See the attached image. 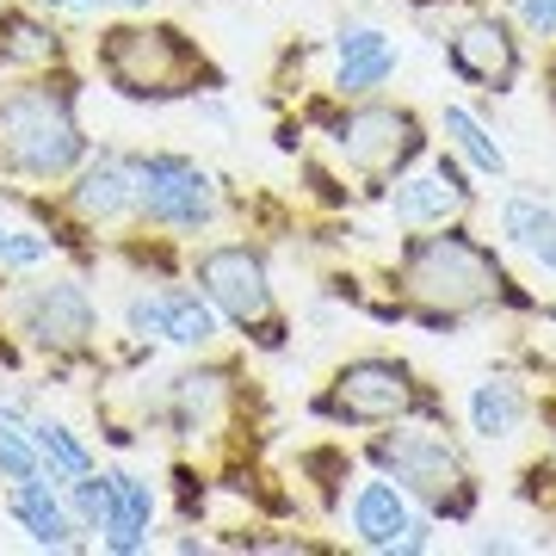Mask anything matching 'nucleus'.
I'll return each instance as SVG.
<instances>
[{"label":"nucleus","mask_w":556,"mask_h":556,"mask_svg":"<svg viewBox=\"0 0 556 556\" xmlns=\"http://www.w3.org/2000/svg\"><path fill=\"white\" fill-rule=\"evenodd\" d=\"M75 217L80 223H118V217H130L137 211V174L124 167V161H112V155H100L87 174H80V186H75Z\"/></svg>","instance_id":"14"},{"label":"nucleus","mask_w":556,"mask_h":556,"mask_svg":"<svg viewBox=\"0 0 556 556\" xmlns=\"http://www.w3.org/2000/svg\"><path fill=\"white\" fill-rule=\"evenodd\" d=\"M353 532L365 551H402L415 556L433 544V526L408 507V489H396V482H358L353 495Z\"/></svg>","instance_id":"8"},{"label":"nucleus","mask_w":556,"mask_h":556,"mask_svg":"<svg viewBox=\"0 0 556 556\" xmlns=\"http://www.w3.org/2000/svg\"><path fill=\"white\" fill-rule=\"evenodd\" d=\"M130 174H137V211L161 229H204L217 217L211 174L192 167L186 155H142L130 161Z\"/></svg>","instance_id":"5"},{"label":"nucleus","mask_w":556,"mask_h":556,"mask_svg":"<svg viewBox=\"0 0 556 556\" xmlns=\"http://www.w3.org/2000/svg\"><path fill=\"white\" fill-rule=\"evenodd\" d=\"M445 137H452V149H457L464 161H470L477 174H489V179L507 174V149H501V142L489 137V130H482V124L470 118L464 105H445Z\"/></svg>","instance_id":"20"},{"label":"nucleus","mask_w":556,"mask_h":556,"mask_svg":"<svg viewBox=\"0 0 556 556\" xmlns=\"http://www.w3.org/2000/svg\"><path fill=\"white\" fill-rule=\"evenodd\" d=\"M20 328L38 340V346H50V353H80L100 321H93L87 291L68 285V278H56V285H31L20 298Z\"/></svg>","instance_id":"9"},{"label":"nucleus","mask_w":556,"mask_h":556,"mask_svg":"<svg viewBox=\"0 0 556 556\" xmlns=\"http://www.w3.org/2000/svg\"><path fill=\"white\" fill-rule=\"evenodd\" d=\"M519 13H526L538 38H556V0H519Z\"/></svg>","instance_id":"25"},{"label":"nucleus","mask_w":556,"mask_h":556,"mask_svg":"<svg viewBox=\"0 0 556 556\" xmlns=\"http://www.w3.org/2000/svg\"><path fill=\"white\" fill-rule=\"evenodd\" d=\"M43 254H50L43 236H25V229H7L0 223V266H38Z\"/></svg>","instance_id":"24"},{"label":"nucleus","mask_w":556,"mask_h":556,"mask_svg":"<svg viewBox=\"0 0 556 556\" xmlns=\"http://www.w3.org/2000/svg\"><path fill=\"white\" fill-rule=\"evenodd\" d=\"M199 285L229 321H241V328H273V340H278L273 285H266L260 254H248V248H204L199 254Z\"/></svg>","instance_id":"7"},{"label":"nucleus","mask_w":556,"mask_h":556,"mask_svg":"<svg viewBox=\"0 0 556 556\" xmlns=\"http://www.w3.org/2000/svg\"><path fill=\"white\" fill-rule=\"evenodd\" d=\"M501 236L514 241L519 254H532L538 266L556 273V211H544L532 199H507L501 204Z\"/></svg>","instance_id":"18"},{"label":"nucleus","mask_w":556,"mask_h":556,"mask_svg":"<svg viewBox=\"0 0 556 556\" xmlns=\"http://www.w3.org/2000/svg\"><path fill=\"white\" fill-rule=\"evenodd\" d=\"M378 464L415 501H427V507H439V514H452V519L470 514V477H464V457L445 445V433L402 427V433L378 439Z\"/></svg>","instance_id":"4"},{"label":"nucleus","mask_w":556,"mask_h":556,"mask_svg":"<svg viewBox=\"0 0 556 556\" xmlns=\"http://www.w3.org/2000/svg\"><path fill=\"white\" fill-rule=\"evenodd\" d=\"M75 7H124V13H137V7H149V0H75Z\"/></svg>","instance_id":"26"},{"label":"nucleus","mask_w":556,"mask_h":556,"mask_svg":"<svg viewBox=\"0 0 556 556\" xmlns=\"http://www.w3.org/2000/svg\"><path fill=\"white\" fill-rule=\"evenodd\" d=\"M445 56L464 80H477V87H507L519 75V43L507 38V25L501 20H464L445 43Z\"/></svg>","instance_id":"11"},{"label":"nucleus","mask_w":556,"mask_h":556,"mask_svg":"<svg viewBox=\"0 0 556 556\" xmlns=\"http://www.w3.org/2000/svg\"><path fill=\"white\" fill-rule=\"evenodd\" d=\"M7 507H13V519H20L25 532H31V544H43V551H75V544H80V519L62 514V501L50 495L38 477L13 482Z\"/></svg>","instance_id":"15"},{"label":"nucleus","mask_w":556,"mask_h":556,"mask_svg":"<svg viewBox=\"0 0 556 556\" xmlns=\"http://www.w3.org/2000/svg\"><path fill=\"white\" fill-rule=\"evenodd\" d=\"M68 501H75L80 532H105V526H112V514H118V501H112V477H93V470L68 482Z\"/></svg>","instance_id":"22"},{"label":"nucleus","mask_w":556,"mask_h":556,"mask_svg":"<svg viewBox=\"0 0 556 556\" xmlns=\"http://www.w3.org/2000/svg\"><path fill=\"white\" fill-rule=\"evenodd\" d=\"M43 56H56L50 31H38V25H25V20L0 25V62H43Z\"/></svg>","instance_id":"23"},{"label":"nucleus","mask_w":556,"mask_h":556,"mask_svg":"<svg viewBox=\"0 0 556 556\" xmlns=\"http://www.w3.org/2000/svg\"><path fill=\"white\" fill-rule=\"evenodd\" d=\"M396 38H383L378 25H346L340 31V68H334V87L340 93H353V100H365V93H378L383 80L396 75Z\"/></svg>","instance_id":"12"},{"label":"nucleus","mask_w":556,"mask_h":556,"mask_svg":"<svg viewBox=\"0 0 556 556\" xmlns=\"http://www.w3.org/2000/svg\"><path fill=\"white\" fill-rule=\"evenodd\" d=\"M100 68L130 100H161L179 93V80L192 75V50L167 25H118L100 38Z\"/></svg>","instance_id":"3"},{"label":"nucleus","mask_w":556,"mask_h":556,"mask_svg":"<svg viewBox=\"0 0 556 556\" xmlns=\"http://www.w3.org/2000/svg\"><path fill=\"white\" fill-rule=\"evenodd\" d=\"M415 378L402 371L396 358H353L334 378V390L321 396V408L346 427H378V420H402L415 408Z\"/></svg>","instance_id":"6"},{"label":"nucleus","mask_w":556,"mask_h":556,"mask_svg":"<svg viewBox=\"0 0 556 556\" xmlns=\"http://www.w3.org/2000/svg\"><path fill=\"white\" fill-rule=\"evenodd\" d=\"M25 433H31V445H38V457L50 464V477L75 482V477H87V470H93V457H87V445H80V439L68 433V427H56V420H31Z\"/></svg>","instance_id":"21"},{"label":"nucleus","mask_w":556,"mask_h":556,"mask_svg":"<svg viewBox=\"0 0 556 556\" xmlns=\"http://www.w3.org/2000/svg\"><path fill=\"white\" fill-rule=\"evenodd\" d=\"M223 402H229V378L223 371H186V378H174V420L186 439H199L223 415Z\"/></svg>","instance_id":"17"},{"label":"nucleus","mask_w":556,"mask_h":556,"mask_svg":"<svg viewBox=\"0 0 556 556\" xmlns=\"http://www.w3.org/2000/svg\"><path fill=\"white\" fill-rule=\"evenodd\" d=\"M519 420H526V390L514 378H489L477 383V396H470V427L482 439H514Z\"/></svg>","instance_id":"19"},{"label":"nucleus","mask_w":556,"mask_h":556,"mask_svg":"<svg viewBox=\"0 0 556 556\" xmlns=\"http://www.w3.org/2000/svg\"><path fill=\"white\" fill-rule=\"evenodd\" d=\"M334 142H340V155L353 161V167H365V174H390V167L420 155L415 118L408 112H390V105H365L346 124H334Z\"/></svg>","instance_id":"10"},{"label":"nucleus","mask_w":556,"mask_h":556,"mask_svg":"<svg viewBox=\"0 0 556 556\" xmlns=\"http://www.w3.org/2000/svg\"><path fill=\"white\" fill-rule=\"evenodd\" d=\"M464 204H470L464 174H457L452 161H439L433 174L396 179V199H390V211H396V223H445V217H457Z\"/></svg>","instance_id":"13"},{"label":"nucleus","mask_w":556,"mask_h":556,"mask_svg":"<svg viewBox=\"0 0 556 556\" xmlns=\"http://www.w3.org/2000/svg\"><path fill=\"white\" fill-rule=\"evenodd\" d=\"M402 285H408V298L427 303L433 316H470V309L501 298L507 278H501L489 248H477L464 229H445V236H427V241L408 248Z\"/></svg>","instance_id":"2"},{"label":"nucleus","mask_w":556,"mask_h":556,"mask_svg":"<svg viewBox=\"0 0 556 556\" xmlns=\"http://www.w3.org/2000/svg\"><path fill=\"white\" fill-rule=\"evenodd\" d=\"M155 334L174 340V346H211L217 340V303L199 298V291H161Z\"/></svg>","instance_id":"16"},{"label":"nucleus","mask_w":556,"mask_h":556,"mask_svg":"<svg viewBox=\"0 0 556 556\" xmlns=\"http://www.w3.org/2000/svg\"><path fill=\"white\" fill-rule=\"evenodd\" d=\"M87 155L62 87H20L0 100V167L25 179H62Z\"/></svg>","instance_id":"1"}]
</instances>
